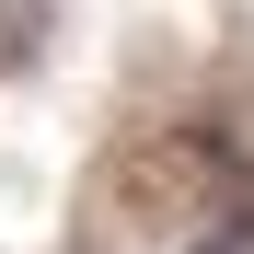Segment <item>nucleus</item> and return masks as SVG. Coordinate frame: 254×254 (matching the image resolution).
I'll list each match as a JSON object with an SVG mask.
<instances>
[{"instance_id":"f03ea898","label":"nucleus","mask_w":254,"mask_h":254,"mask_svg":"<svg viewBox=\"0 0 254 254\" xmlns=\"http://www.w3.org/2000/svg\"><path fill=\"white\" fill-rule=\"evenodd\" d=\"M185 254H254V196H220V208L185 231Z\"/></svg>"},{"instance_id":"f257e3e1","label":"nucleus","mask_w":254,"mask_h":254,"mask_svg":"<svg viewBox=\"0 0 254 254\" xmlns=\"http://www.w3.org/2000/svg\"><path fill=\"white\" fill-rule=\"evenodd\" d=\"M58 35V0H0V81H23Z\"/></svg>"}]
</instances>
